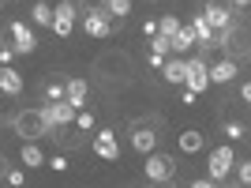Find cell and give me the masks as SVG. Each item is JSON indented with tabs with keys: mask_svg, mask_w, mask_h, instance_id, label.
<instances>
[{
	"mask_svg": "<svg viewBox=\"0 0 251 188\" xmlns=\"http://www.w3.org/2000/svg\"><path fill=\"white\" fill-rule=\"evenodd\" d=\"M23 166L26 169H38V166H45V151L42 147H34V143H23Z\"/></svg>",
	"mask_w": 251,
	"mask_h": 188,
	"instance_id": "obj_16",
	"label": "cell"
},
{
	"mask_svg": "<svg viewBox=\"0 0 251 188\" xmlns=\"http://www.w3.org/2000/svg\"><path fill=\"white\" fill-rule=\"evenodd\" d=\"M131 143H135V151H139V155H150V151H154V143H157L154 128L135 125V132H131Z\"/></svg>",
	"mask_w": 251,
	"mask_h": 188,
	"instance_id": "obj_14",
	"label": "cell"
},
{
	"mask_svg": "<svg viewBox=\"0 0 251 188\" xmlns=\"http://www.w3.org/2000/svg\"><path fill=\"white\" fill-rule=\"evenodd\" d=\"M72 125H75V128H83V132H86V128H94V113H90V109H79Z\"/></svg>",
	"mask_w": 251,
	"mask_h": 188,
	"instance_id": "obj_25",
	"label": "cell"
},
{
	"mask_svg": "<svg viewBox=\"0 0 251 188\" xmlns=\"http://www.w3.org/2000/svg\"><path fill=\"white\" fill-rule=\"evenodd\" d=\"M206 79L210 83H229V79H236V61H218L206 68Z\"/></svg>",
	"mask_w": 251,
	"mask_h": 188,
	"instance_id": "obj_13",
	"label": "cell"
},
{
	"mask_svg": "<svg viewBox=\"0 0 251 188\" xmlns=\"http://www.w3.org/2000/svg\"><path fill=\"white\" fill-rule=\"evenodd\" d=\"M202 19H206V27H210V31L218 34V31H229V23H232V11L225 8V4H206Z\"/></svg>",
	"mask_w": 251,
	"mask_h": 188,
	"instance_id": "obj_11",
	"label": "cell"
},
{
	"mask_svg": "<svg viewBox=\"0 0 251 188\" xmlns=\"http://www.w3.org/2000/svg\"><path fill=\"white\" fill-rule=\"evenodd\" d=\"M225 136H229V139H244V136H248V128H244L240 121H232V125H225Z\"/></svg>",
	"mask_w": 251,
	"mask_h": 188,
	"instance_id": "obj_26",
	"label": "cell"
},
{
	"mask_svg": "<svg viewBox=\"0 0 251 188\" xmlns=\"http://www.w3.org/2000/svg\"><path fill=\"white\" fill-rule=\"evenodd\" d=\"M232 4H236V8H248V4H251V0H232Z\"/></svg>",
	"mask_w": 251,
	"mask_h": 188,
	"instance_id": "obj_31",
	"label": "cell"
},
{
	"mask_svg": "<svg viewBox=\"0 0 251 188\" xmlns=\"http://www.w3.org/2000/svg\"><path fill=\"white\" fill-rule=\"evenodd\" d=\"M83 31L90 34V38H109V34H113L109 11H105V8H86L83 11Z\"/></svg>",
	"mask_w": 251,
	"mask_h": 188,
	"instance_id": "obj_3",
	"label": "cell"
},
{
	"mask_svg": "<svg viewBox=\"0 0 251 188\" xmlns=\"http://www.w3.org/2000/svg\"><path fill=\"white\" fill-rule=\"evenodd\" d=\"M11 57H15V53H11V45H0V64H11Z\"/></svg>",
	"mask_w": 251,
	"mask_h": 188,
	"instance_id": "obj_29",
	"label": "cell"
},
{
	"mask_svg": "<svg viewBox=\"0 0 251 188\" xmlns=\"http://www.w3.org/2000/svg\"><path fill=\"white\" fill-rule=\"evenodd\" d=\"M75 113H79V109H72L68 102H49V105L42 109V117H45V125H49V128H52V125H72Z\"/></svg>",
	"mask_w": 251,
	"mask_h": 188,
	"instance_id": "obj_9",
	"label": "cell"
},
{
	"mask_svg": "<svg viewBox=\"0 0 251 188\" xmlns=\"http://www.w3.org/2000/svg\"><path fill=\"white\" fill-rule=\"evenodd\" d=\"M161 75H165L169 83H184V61H176V57L165 61V64H161Z\"/></svg>",
	"mask_w": 251,
	"mask_h": 188,
	"instance_id": "obj_18",
	"label": "cell"
},
{
	"mask_svg": "<svg viewBox=\"0 0 251 188\" xmlns=\"http://www.w3.org/2000/svg\"><path fill=\"white\" fill-rule=\"evenodd\" d=\"M45 98H49V102H64V83L60 79H49V83H45Z\"/></svg>",
	"mask_w": 251,
	"mask_h": 188,
	"instance_id": "obj_24",
	"label": "cell"
},
{
	"mask_svg": "<svg viewBox=\"0 0 251 188\" xmlns=\"http://www.w3.org/2000/svg\"><path fill=\"white\" fill-rule=\"evenodd\" d=\"M169 45H173V53H188L191 45H195V34H191V27H180V31L169 38Z\"/></svg>",
	"mask_w": 251,
	"mask_h": 188,
	"instance_id": "obj_17",
	"label": "cell"
},
{
	"mask_svg": "<svg viewBox=\"0 0 251 188\" xmlns=\"http://www.w3.org/2000/svg\"><path fill=\"white\" fill-rule=\"evenodd\" d=\"M49 166L56 169V173H60V169H68V158H60V155H56V158H49Z\"/></svg>",
	"mask_w": 251,
	"mask_h": 188,
	"instance_id": "obj_28",
	"label": "cell"
},
{
	"mask_svg": "<svg viewBox=\"0 0 251 188\" xmlns=\"http://www.w3.org/2000/svg\"><path fill=\"white\" fill-rule=\"evenodd\" d=\"M8 34H11V53H34V49H38V38L30 34L26 23H11Z\"/></svg>",
	"mask_w": 251,
	"mask_h": 188,
	"instance_id": "obj_7",
	"label": "cell"
},
{
	"mask_svg": "<svg viewBox=\"0 0 251 188\" xmlns=\"http://www.w3.org/2000/svg\"><path fill=\"white\" fill-rule=\"evenodd\" d=\"M150 49H154L157 57H169V53H173V45H169L165 34H154V38H150Z\"/></svg>",
	"mask_w": 251,
	"mask_h": 188,
	"instance_id": "obj_23",
	"label": "cell"
},
{
	"mask_svg": "<svg viewBox=\"0 0 251 188\" xmlns=\"http://www.w3.org/2000/svg\"><path fill=\"white\" fill-rule=\"evenodd\" d=\"M188 188H218L214 181H195V185H188Z\"/></svg>",
	"mask_w": 251,
	"mask_h": 188,
	"instance_id": "obj_30",
	"label": "cell"
},
{
	"mask_svg": "<svg viewBox=\"0 0 251 188\" xmlns=\"http://www.w3.org/2000/svg\"><path fill=\"white\" fill-rule=\"evenodd\" d=\"M105 11H109V19H124L131 11V0H105Z\"/></svg>",
	"mask_w": 251,
	"mask_h": 188,
	"instance_id": "obj_20",
	"label": "cell"
},
{
	"mask_svg": "<svg viewBox=\"0 0 251 188\" xmlns=\"http://www.w3.org/2000/svg\"><path fill=\"white\" fill-rule=\"evenodd\" d=\"M4 181H8L11 188H23V173L19 169H4Z\"/></svg>",
	"mask_w": 251,
	"mask_h": 188,
	"instance_id": "obj_27",
	"label": "cell"
},
{
	"mask_svg": "<svg viewBox=\"0 0 251 188\" xmlns=\"http://www.w3.org/2000/svg\"><path fill=\"white\" fill-rule=\"evenodd\" d=\"M94 155L105 158V162H116V158H120V147H116V132H113V128H101V132H98Z\"/></svg>",
	"mask_w": 251,
	"mask_h": 188,
	"instance_id": "obj_8",
	"label": "cell"
},
{
	"mask_svg": "<svg viewBox=\"0 0 251 188\" xmlns=\"http://www.w3.org/2000/svg\"><path fill=\"white\" fill-rule=\"evenodd\" d=\"M176 31H180L176 15H161V19H157V34H165V38H173Z\"/></svg>",
	"mask_w": 251,
	"mask_h": 188,
	"instance_id": "obj_21",
	"label": "cell"
},
{
	"mask_svg": "<svg viewBox=\"0 0 251 188\" xmlns=\"http://www.w3.org/2000/svg\"><path fill=\"white\" fill-rule=\"evenodd\" d=\"M11 121H15V132L23 136V143H34L38 136H45V132H49V125H45L42 109H26V113H15Z\"/></svg>",
	"mask_w": 251,
	"mask_h": 188,
	"instance_id": "obj_1",
	"label": "cell"
},
{
	"mask_svg": "<svg viewBox=\"0 0 251 188\" xmlns=\"http://www.w3.org/2000/svg\"><path fill=\"white\" fill-rule=\"evenodd\" d=\"M49 19H52V0L34 4V23H45V27H49Z\"/></svg>",
	"mask_w": 251,
	"mask_h": 188,
	"instance_id": "obj_22",
	"label": "cell"
},
{
	"mask_svg": "<svg viewBox=\"0 0 251 188\" xmlns=\"http://www.w3.org/2000/svg\"><path fill=\"white\" fill-rule=\"evenodd\" d=\"M232 162H236V155H232V147H214L206 155V169H210V181H221L225 173L232 169Z\"/></svg>",
	"mask_w": 251,
	"mask_h": 188,
	"instance_id": "obj_4",
	"label": "cell"
},
{
	"mask_svg": "<svg viewBox=\"0 0 251 188\" xmlns=\"http://www.w3.org/2000/svg\"><path fill=\"white\" fill-rule=\"evenodd\" d=\"M180 151H184V155L202 151V132H195V128H191V132H184V136H180Z\"/></svg>",
	"mask_w": 251,
	"mask_h": 188,
	"instance_id": "obj_19",
	"label": "cell"
},
{
	"mask_svg": "<svg viewBox=\"0 0 251 188\" xmlns=\"http://www.w3.org/2000/svg\"><path fill=\"white\" fill-rule=\"evenodd\" d=\"M173 173H176V166H173L169 155H154V151L147 155V177L150 181H173Z\"/></svg>",
	"mask_w": 251,
	"mask_h": 188,
	"instance_id": "obj_6",
	"label": "cell"
},
{
	"mask_svg": "<svg viewBox=\"0 0 251 188\" xmlns=\"http://www.w3.org/2000/svg\"><path fill=\"white\" fill-rule=\"evenodd\" d=\"M0 91H4V94H11V98H15V94L23 91L19 72H15V68H8V64H0Z\"/></svg>",
	"mask_w": 251,
	"mask_h": 188,
	"instance_id": "obj_15",
	"label": "cell"
},
{
	"mask_svg": "<svg viewBox=\"0 0 251 188\" xmlns=\"http://www.w3.org/2000/svg\"><path fill=\"white\" fill-rule=\"evenodd\" d=\"M86 98H90L86 79H68V83H64V102L72 105V109H86Z\"/></svg>",
	"mask_w": 251,
	"mask_h": 188,
	"instance_id": "obj_10",
	"label": "cell"
},
{
	"mask_svg": "<svg viewBox=\"0 0 251 188\" xmlns=\"http://www.w3.org/2000/svg\"><path fill=\"white\" fill-rule=\"evenodd\" d=\"M49 27H52L56 38H68V34H72V27H75V4H72V0H52Z\"/></svg>",
	"mask_w": 251,
	"mask_h": 188,
	"instance_id": "obj_2",
	"label": "cell"
},
{
	"mask_svg": "<svg viewBox=\"0 0 251 188\" xmlns=\"http://www.w3.org/2000/svg\"><path fill=\"white\" fill-rule=\"evenodd\" d=\"M101 72L127 79V75H131V61H127V53H105V57H101Z\"/></svg>",
	"mask_w": 251,
	"mask_h": 188,
	"instance_id": "obj_12",
	"label": "cell"
},
{
	"mask_svg": "<svg viewBox=\"0 0 251 188\" xmlns=\"http://www.w3.org/2000/svg\"><path fill=\"white\" fill-rule=\"evenodd\" d=\"M206 61H184V87L191 94H202L206 91Z\"/></svg>",
	"mask_w": 251,
	"mask_h": 188,
	"instance_id": "obj_5",
	"label": "cell"
}]
</instances>
